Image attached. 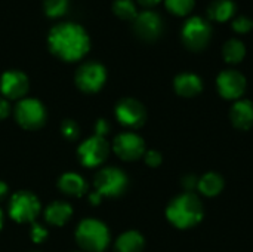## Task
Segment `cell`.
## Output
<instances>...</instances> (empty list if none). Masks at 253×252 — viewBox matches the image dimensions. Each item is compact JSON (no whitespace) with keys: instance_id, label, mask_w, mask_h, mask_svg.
Instances as JSON below:
<instances>
[{"instance_id":"cell-1","label":"cell","mask_w":253,"mask_h":252,"mask_svg":"<svg viewBox=\"0 0 253 252\" xmlns=\"http://www.w3.org/2000/svg\"><path fill=\"white\" fill-rule=\"evenodd\" d=\"M47 46L56 58L65 62H76L89 52L90 39L80 24L59 22L50 28Z\"/></svg>"},{"instance_id":"cell-2","label":"cell","mask_w":253,"mask_h":252,"mask_svg":"<svg viewBox=\"0 0 253 252\" xmlns=\"http://www.w3.org/2000/svg\"><path fill=\"white\" fill-rule=\"evenodd\" d=\"M203 215L205 206L200 198L188 192L172 199L166 208V218L172 226L181 230L196 227L202 223Z\"/></svg>"},{"instance_id":"cell-3","label":"cell","mask_w":253,"mask_h":252,"mask_svg":"<svg viewBox=\"0 0 253 252\" xmlns=\"http://www.w3.org/2000/svg\"><path fill=\"white\" fill-rule=\"evenodd\" d=\"M76 242L84 252H102L110 244V230L102 221L86 218L76 229Z\"/></svg>"},{"instance_id":"cell-4","label":"cell","mask_w":253,"mask_h":252,"mask_svg":"<svg viewBox=\"0 0 253 252\" xmlns=\"http://www.w3.org/2000/svg\"><path fill=\"white\" fill-rule=\"evenodd\" d=\"M129 186L127 175L116 168V166H107L96 172L93 178V193H96L101 199L102 198H119L122 196Z\"/></svg>"},{"instance_id":"cell-5","label":"cell","mask_w":253,"mask_h":252,"mask_svg":"<svg viewBox=\"0 0 253 252\" xmlns=\"http://www.w3.org/2000/svg\"><path fill=\"white\" fill-rule=\"evenodd\" d=\"M40 211H42V203L39 198L28 190H19L10 198L9 215L13 221L19 224L34 223Z\"/></svg>"},{"instance_id":"cell-6","label":"cell","mask_w":253,"mask_h":252,"mask_svg":"<svg viewBox=\"0 0 253 252\" xmlns=\"http://www.w3.org/2000/svg\"><path fill=\"white\" fill-rule=\"evenodd\" d=\"M15 119L21 128L36 131L46 123V108L36 98H22L15 107Z\"/></svg>"},{"instance_id":"cell-7","label":"cell","mask_w":253,"mask_h":252,"mask_svg":"<svg viewBox=\"0 0 253 252\" xmlns=\"http://www.w3.org/2000/svg\"><path fill=\"white\" fill-rule=\"evenodd\" d=\"M107 80V70L101 62L89 61L82 64L74 76L76 86L84 94H95L102 89Z\"/></svg>"},{"instance_id":"cell-8","label":"cell","mask_w":253,"mask_h":252,"mask_svg":"<svg viewBox=\"0 0 253 252\" xmlns=\"http://www.w3.org/2000/svg\"><path fill=\"white\" fill-rule=\"evenodd\" d=\"M110 154V144L104 137L92 135L84 140L77 149L79 162L86 168L101 166Z\"/></svg>"},{"instance_id":"cell-9","label":"cell","mask_w":253,"mask_h":252,"mask_svg":"<svg viewBox=\"0 0 253 252\" xmlns=\"http://www.w3.org/2000/svg\"><path fill=\"white\" fill-rule=\"evenodd\" d=\"M116 119L126 128L138 129L147 120V110L142 102L135 98H122L114 108Z\"/></svg>"},{"instance_id":"cell-10","label":"cell","mask_w":253,"mask_h":252,"mask_svg":"<svg viewBox=\"0 0 253 252\" xmlns=\"http://www.w3.org/2000/svg\"><path fill=\"white\" fill-rule=\"evenodd\" d=\"M212 28L200 16H193L187 19L182 27V40L191 50H202L211 40Z\"/></svg>"},{"instance_id":"cell-11","label":"cell","mask_w":253,"mask_h":252,"mask_svg":"<svg viewBox=\"0 0 253 252\" xmlns=\"http://www.w3.org/2000/svg\"><path fill=\"white\" fill-rule=\"evenodd\" d=\"M113 151L125 162H133L145 154V141L135 132H122L113 141Z\"/></svg>"},{"instance_id":"cell-12","label":"cell","mask_w":253,"mask_h":252,"mask_svg":"<svg viewBox=\"0 0 253 252\" xmlns=\"http://www.w3.org/2000/svg\"><path fill=\"white\" fill-rule=\"evenodd\" d=\"M216 88L225 100H240L246 91V77L237 70H224L216 77Z\"/></svg>"},{"instance_id":"cell-13","label":"cell","mask_w":253,"mask_h":252,"mask_svg":"<svg viewBox=\"0 0 253 252\" xmlns=\"http://www.w3.org/2000/svg\"><path fill=\"white\" fill-rule=\"evenodd\" d=\"M30 89V80L19 70H7L0 77V92L6 100H22Z\"/></svg>"},{"instance_id":"cell-14","label":"cell","mask_w":253,"mask_h":252,"mask_svg":"<svg viewBox=\"0 0 253 252\" xmlns=\"http://www.w3.org/2000/svg\"><path fill=\"white\" fill-rule=\"evenodd\" d=\"M135 33L144 40H154L162 34L163 22L157 12L154 10H142L133 19Z\"/></svg>"},{"instance_id":"cell-15","label":"cell","mask_w":253,"mask_h":252,"mask_svg":"<svg viewBox=\"0 0 253 252\" xmlns=\"http://www.w3.org/2000/svg\"><path fill=\"white\" fill-rule=\"evenodd\" d=\"M230 119L234 128L248 131L253 126V102L249 100H237L230 111Z\"/></svg>"},{"instance_id":"cell-16","label":"cell","mask_w":253,"mask_h":252,"mask_svg":"<svg viewBox=\"0 0 253 252\" xmlns=\"http://www.w3.org/2000/svg\"><path fill=\"white\" fill-rule=\"evenodd\" d=\"M173 88L179 97L193 98L199 95L203 89L202 79L194 73H181L173 80Z\"/></svg>"},{"instance_id":"cell-17","label":"cell","mask_w":253,"mask_h":252,"mask_svg":"<svg viewBox=\"0 0 253 252\" xmlns=\"http://www.w3.org/2000/svg\"><path fill=\"white\" fill-rule=\"evenodd\" d=\"M58 189L71 198H80L87 192V184L84 178L76 172H65L58 178Z\"/></svg>"},{"instance_id":"cell-18","label":"cell","mask_w":253,"mask_h":252,"mask_svg":"<svg viewBox=\"0 0 253 252\" xmlns=\"http://www.w3.org/2000/svg\"><path fill=\"white\" fill-rule=\"evenodd\" d=\"M71 215H73V208L70 203L64 201H55L44 209V220L47 221V224L55 227L65 226L70 221Z\"/></svg>"},{"instance_id":"cell-19","label":"cell","mask_w":253,"mask_h":252,"mask_svg":"<svg viewBox=\"0 0 253 252\" xmlns=\"http://www.w3.org/2000/svg\"><path fill=\"white\" fill-rule=\"evenodd\" d=\"M145 247L144 236L136 230H127L122 233L114 245L116 252H142Z\"/></svg>"},{"instance_id":"cell-20","label":"cell","mask_w":253,"mask_h":252,"mask_svg":"<svg viewBox=\"0 0 253 252\" xmlns=\"http://www.w3.org/2000/svg\"><path fill=\"white\" fill-rule=\"evenodd\" d=\"M224 178L222 175L216 174V172H208L205 175H202L199 178L197 183V190L208 198H215L218 196L222 190H224Z\"/></svg>"},{"instance_id":"cell-21","label":"cell","mask_w":253,"mask_h":252,"mask_svg":"<svg viewBox=\"0 0 253 252\" xmlns=\"http://www.w3.org/2000/svg\"><path fill=\"white\" fill-rule=\"evenodd\" d=\"M236 12V4L231 0H215L208 7V15L213 21H228Z\"/></svg>"},{"instance_id":"cell-22","label":"cell","mask_w":253,"mask_h":252,"mask_svg":"<svg viewBox=\"0 0 253 252\" xmlns=\"http://www.w3.org/2000/svg\"><path fill=\"white\" fill-rule=\"evenodd\" d=\"M222 55L227 62L239 64L240 61H243V58L246 55V48H245L243 42H240L239 39H230L225 42V45L222 48Z\"/></svg>"},{"instance_id":"cell-23","label":"cell","mask_w":253,"mask_h":252,"mask_svg":"<svg viewBox=\"0 0 253 252\" xmlns=\"http://www.w3.org/2000/svg\"><path fill=\"white\" fill-rule=\"evenodd\" d=\"M113 12L117 18L123 21H133L138 15L133 0H114Z\"/></svg>"},{"instance_id":"cell-24","label":"cell","mask_w":253,"mask_h":252,"mask_svg":"<svg viewBox=\"0 0 253 252\" xmlns=\"http://www.w3.org/2000/svg\"><path fill=\"white\" fill-rule=\"evenodd\" d=\"M70 0H43V10L49 18H59L68 9Z\"/></svg>"},{"instance_id":"cell-25","label":"cell","mask_w":253,"mask_h":252,"mask_svg":"<svg viewBox=\"0 0 253 252\" xmlns=\"http://www.w3.org/2000/svg\"><path fill=\"white\" fill-rule=\"evenodd\" d=\"M61 134L67 141H76L80 137V126L73 119H65L61 123Z\"/></svg>"},{"instance_id":"cell-26","label":"cell","mask_w":253,"mask_h":252,"mask_svg":"<svg viewBox=\"0 0 253 252\" xmlns=\"http://www.w3.org/2000/svg\"><path fill=\"white\" fill-rule=\"evenodd\" d=\"M194 6V0H166V7L175 15H187Z\"/></svg>"},{"instance_id":"cell-27","label":"cell","mask_w":253,"mask_h":252,"mask_svg":"<svg viewBox=\"0 0 253 252\" xmlns=\"http://www.w3.org/2000/svg\"><path fill=\"white\" fill-rule=\"evenodd\" d=\"M49 232L46 227H43L42 224L37 223H31V229H30V238L34 244H42L44 242V239L47 238Z\"/></svg>"},{"instance_id":"cell-28","label":"cell","mask_w":253,"mask_h":252,"mask_svg":"<svg viewBox=\"0 0 253 252\" xmlns=\"http://www.w3.org/2000/svg\"><path fill=\"white\" fill-rule=\"evenodd\" d=\"M233 30L236 33H248L252 28V21L248 16H239L233 21Z\"/></svg>"},{"instance_id":"cell-29","label":"cell","mask_w":253,"mask_h":252,"mask_svg":"<svg viewBox=\"0 0 253 252\" xmlns=\"http://www.w3.org/2000/svg\"><path fill=\"white\" fill-rule=\"evenodd\" d=\"M144 160H145V163H147L148 166L157 168V166L162 165L163 157H162V153H160V151H157V150H148V151H145V154H144Z\"/></svg>"},{"instance_id":"cell-30","label":"cell","mask_w":253,"mask_h":252,"mask_svg":"<svg viewBox=\"0 0 253 252\" xmlns=\"http://www.w3.org/2000/svg\"><path fill=\"white\" fill-rule=\"evenodd\" d=\"M197 183H199V178L196 175H185L181 181L182 187L188 192V193H193V190L197 189Z\"/></svg>"},{"instance_id":"cell-31","label":"cell","mask_w":253,"mask_h":252,"mask_svg":"<svg viewBox=\"0 0 253 252\" xmlns=\"http://www.w3.org/2000/svg\"><path fill=\"white\" fill-rule=\"evenodd\" d=\"M110 131V125L105 119H98V122L95 123V135H99V137H104L108 134Z\"/></svg>"},{"instance_id":"cell-32","label":"cell","mask_w":253,"mask_h":252,"mask_svg":"<svg viewBox=\"0 0 253 252\" xmlns=\"http://www.w3.org/2000/svg\"><path fill=\"white\" fill-rule=\"evenodd\" d=\"M10 113V105L9 101L4 97H0V120L6 119Z\"/></svg>"},{"instance_id":"cell-33","label":"cell","mask_w":253,"mask_h":252,"mask_svg":"<svg viewBox=\"0 0 253 252\" xmlns=\"http://www.w3.org/2000/svg\"><path fill=\"white\" fill-rule=\"evenodd\" d=\"M7 192H9L7 184H6L4 181H1V180H0V202L7 196Z\"/></svg>"},{"instance_id":"cell-34","label":"cell","mask_w":253,"mask_h":252,"mask_svg":"<svg viewBox=\"0 0 253 252\" xmlns=\"http://www.w3.org/2000/svg\"><path fill=\"white\" fill-rule=\"evenodd\" d=\"M138 1H139V4H142V6H145V7H151V6L157 4L160 0H138Z\"/></svg>"},{"instance_id":"cell-35","label":"cell","mask_w":253,"mask_h":252,"mask_svg":"<svg viewBox=\"0 0 253 252\" xmlns=\"http://www.w3.org/2000/svg\"><path fill=\"white\" fill-rule=\"evenodd\" d=\"M1 227H3V212L0 209V230H1Z\"/></svg>"},{"instance_id":"cell-36","label":"cell","mask_w":253,"mask_h":252,"mask_svg":"<svg viewBox=\"0 0 253 252\" xmlns=\"http://www.w3.org/2000/svg\"><path fill=\"white\" fill-rule=\"evenodd\" d=\"M30 252H39V251H30Z\"/></svg>"}]
</instances>
